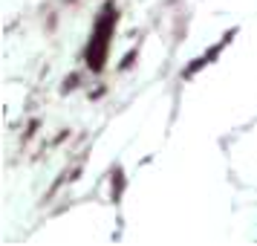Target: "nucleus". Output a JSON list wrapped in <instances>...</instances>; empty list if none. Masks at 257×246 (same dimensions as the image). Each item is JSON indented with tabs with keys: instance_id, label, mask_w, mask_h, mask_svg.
I'll list each match as a JSON object with an SVG mask.
<instances>
[{
	"instance_id": "1",
	"label": "nucleus",
	"mask_w": 257,
	"mask_h": 246,
	"mask_svg": "<svg viewBox=\"0 0 257 246\" xmlns=\"http://www.w3.org/2000/svg\"><path fill=\"white\" fill-rule=\"evenodd\" d=\"M116 24V12L107 6L104 9V18L95 24V38L90 49H87V61H90V67L93 70H101V64H104V52H107V35H110V29Z\"/></svg>"
}]
</instances>
